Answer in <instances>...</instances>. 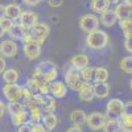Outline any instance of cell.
<instances>
[{
  "label": "cell",
  "instance_id": "obj_44",
  "mask_svg": "<svg viewBox=\"0 0 132 132\" xmlns=\"http://www.w3.org/2000/svg\"><path fill=\"white\" fill-rule=\"evenodd\" d=\"M5 17V5L0 4V20Z\"/></svg>",
  "mask_w": 132,
  "mask_h": 132
},
{
  "label": "cell",
  "instance_id": "obj_39",
  "mask_svg": "<svg viewBox=\"0 0 132 132\" xmlns=\"http://www.w3.org/2000/svg\"><path fill=\"white\" fill-rule=\"evenodd\" d=\"M48 4L52 8H58L63 4V0H48Z\"/></svg>",
  "mask_w": 132,
  "mask_h": 132
},
{
  "label": "cell",
  "instance_id": "obj_43",
  "mask_svg": "<svg viewBox=\"0 0 132 132\" xmlns=\"http://www.w3.org/2000/svg\"><path fill=\"white\" fill-rule=\"evenodd\" d=\"M66 132H83V129H82V127H78V126H73V127H70Z\"/></svg>",
  "mask_w": 132,
  "mask_h": 132
},
{
  "label": "cell",
  "instance_id": "obj_31",
  "mask_svg": "<svg viewBox=\"0 0 132 132\" xmlns=\"http://www.w3.org/2000/svg\"><path fill=\"white\" fill-rule=\"evenodd\" d=\"M120 69L126 74H132V56H126L120 60Z\"/></svg>",
  "mask_w": 132,
  "mask_h": 132
},
{
  "label": "cell",
  "instance_id": "obj_47",
  "mask_svg": "<svg viewBox=\"0 0 132 132\" xmlns=\"http://www.w3.org/2000/svg\"><path fill=\"white\" fill-rule=\"evenodd\" d=\"M129 89H131V91H132V79L129 81Z\"/></svg>",
  "mask_w": 132,
  "mask_h": 132
},
{
  "label": "cell",
  "instance_id": "obj_19",
  "mask_svg": "<svg viewBox=\"0 0 132 132\" xmlns=\"http://www.w3.org/2000/svg\"><path fill=\"white\" fill-rule=\"evenodd\" d=\"M110 91H111V87H110V85L107 82L94 85V94H95V98H98V99L107 98L110 95Z\"/></svg>",
  "mask_w": 132,
  "mask_h": 132
},
{
  "label": "cell",
  "instance_id": "obj_28",
  "mask_svg": "<svg viewBox=\"0 0 132 132\" xmlns=\"http://www.w3.org/2000/svg\"><path fill=\"white\" fill-rule=\"evenodd\" d=\"M103 132H120V123H119V119H111V118H107L106 120V124L102 129Z\"/></svg>",
  "mask_w": 132,
  "mask_h": 132
},
{
  "label": "cell",
  "instance_id": "obj_8",
  "mask_svg": "<svg viewBox=\"0 0 132 132\" xmlns=\"http://www.w3.org/2000/svg\"><path fill=\"white\" fill-rule=\"evenodd\" d=\"M23 94V87L17 83H7L3 87V95L9 102H19Z\"/></svg>",
  "mask_w": 132,
  "mask_h": 132
},
{
  "label": "cell",
  "instance_id": "obj_7",
  "mask_svg": "<svg viewBox=\"0 0 132 132\" xmlns=\"http://www.w3.org/2000/svg\"><path fill=\"white\" fill-rule=\"evenodd\" d=\"M29 32H30L33 40L42 45L45 42V40L48 38V36L50 35V27L45 23H37Z\"/></svg>",
  "mask_w": 132,
  "mask_h": 132
},
{
  "label": "cell",
  "instance_id": "obj_5",
  "mask_svg": "<svg viewBox=\"0 0 132 132\" xmlns=\"http://www.w3.org/2000/svg\"><path fill=\"white\" fill-rule=\"evenodd\" d=\"M106 120H107L106 114H102L99 111H94L90 115H87L86 124L91 131H101V129H103V127L106 124Z\"/></svg>",
  "mask_w": 132,
  "mask_h": 132
},
{
  "label": "cell",
  "instance_id": "obj_33",
  "mask_svg": "<svg viewBox=\"0 0 132 132\" xmlns=\"http://www.w3.org/2000/svg\"><path fill=\"white\" fill-rule=\"evenodd\" d=\"M0 25H2V28H3L4 33L9 35L11 30H12V29H13V27H15V23H13V20H11V19H8V17H4V19L0 20Z\"/></svg>",
  "mask_w": 132,
  "mask_h": 132
},
{
  "label": "cell",
  "instance_id": "obj_3",
  "mask_svg": "<svg viewBox=\"0 0 132 132\" xmlns=\"http://www.w3.org/2000/svg\"><path fill=\"white\" fill-rule=\"evenodd\" d=\"M63 79H65L63 82L66 83V86H68L70 90H73V91H78L79 87L85 82L82 79L81 71L74 69V68H70L69 70H66V73L63 74Z\"/></svg>",
  "mask_w": 132,
  "mask_h": 132
},
{
  "label": "cell",
  "instance_id": "obj_32",
  "mask_svg": "<svg viewBox=\"0 0 132 132\" xmlns=\"http://www.w3.org/2000/svg\"><path fill=\"white\" fill-rule=\"evenodd\" d=\"M94 70L95 68H93V66H86L85 69L81 70V75H82V79L85 82H91L94 81Z\"/></svg>",
  "mask_w": 132,
  "mask_h": 132
},
{
  "label": "cell",
  "instance_id": "obj_42",
  "mask_svg": "<svg viewBox=\"0 0 132 132\" xmlns=\"http://www.w3.org/2000/svg\"><path fill=\"white\" fill-rule=\"evenodd\" d=\"M17 132H30V124H23L20 126Z\"/></svg>",
  "mask_w": 132,
  "mask_h": 132
},
{
  "label": "cell",
  "instance_id": "obj_20",
  "mask_svg": "<svg viewBox=\"0 0 132 132\" xmlns=\"http://www.w3.org/2000/svg\"><path fill=\"white\" fill-rule=\"evenodd\" d=\"M21 13H23V9H21V7L19 4L12 3V4L5 5V17H8L11 20H19Z\"/></svg>",
  "mask_w": 132,
  "mask_h": 132
},
{
  "label": "cell",
  "instance_id": "obj_40",
  "mask_svg": "<svg viewBox=\"0 0 132 132\" xmlns=\"http://www.w3.org/2000/svg\"><path fill=\"white\" fill-rule=\"evenodd\" d=\"M7 69V62H5V58L0 56V74H3Z\"/></svg>",
  "mask_w": 132,
  "mask_h": 132
},
{
  "label": "cell",
  "instance_id": "obj_21",
  "mask_svg": "<svg viewBox=\"0 0 132 132\" xmlns=\"http://www.w3.org/2000/svg\"><path fill=\"white\" fill-rule=\"evenodd\" d=\"M108 78H110V73L104 66H96L94 70V82L95 83L107 82Z\"/></svg>",
  "mask_w": 132,
  "mask_h": 132
},
{
  "label": "cell",
  "instance_id": "obj_45",
  "mask_svg": "<svg viewBox=\"0 0 132 132\" xmlns=\"http://www.w3.org/2000/svg\"><path fill=\"white\" fill-rule=\"evenodd\" d=\"M123 3H126L127 5H129V7L132 8V0H124V2H123Z\"/></svg>",
  "mask_w": 132,
  "mask_h": 132
},
{
  "label": "cell",
  "instance_id": "obj_17",
  "mask_svg": "<svg viewBox=\"0 0 132 132\" xmlns=\"http://www.w3.org/2000/svg\"><path fill=\"white\" fill-rule=\"evenodd\" d=\"M11 122L15 127H20L23 124H30V118H29V112L27 110H23V111H20L15 115L11 116Z\"/></svg>",
  "mask_w": 132,
  "mask_h": 132
},
{
  "label": "cell",
  "instance_id": "obj_41",
  "mask_svg": "<svg viewBox=\"0 0 132 132\" xmlns=\"http://www.w3.org/2000/svg\"><path fill=\"white\" fill-rule=\"evenodd\" d=\"M5 111H7V104L2 101V99H0V119H2V118L4 116Z\"/></svg>",
  "mask_w": 132,
  "mask_h": 132
},
{
  "label": "cell",
  "instance_id": "obj_15",
  "mask_svg": "<svg viewBox=\"0 0 132 132\" xmlns=\"http://www.w3.org/2000/svg\"><path fill=\"white\" fill-rule=\"evenodd\" d=\"M57 108V103H56V98L52 95H44L42 96V102H41V111L42 114H53Z\"/></svg>",
  "mask_w": 132,
  "mask_h": 132
},
{
  "label": "cell",
  "instance_id": "obj_18",
  "mask_svg": "<svg viewBox=\"0 0 132 132\" xmlns=\"http://www.w3.org/2000/svg\"><path fill=\"white\" fill-rule=\"evenodd\" d=\"M87 120V114L83 110H73L70 114V122L73 123V126H78L82 127L83 124H86Z\"/></svg>",
  "mask_w": 132,
  "mask_h": 132
},
{
  "label": "cell",
  "instance_id": "obj_22",
  "mask_svg": "<svg viewBox=\"0 0 132 132\" xmlns=\"http://www.w3.org/2000/svg\"><path fill=\"white\" fill-rule=\"evenodd\" d=\"M111 5V0H91V9L96 13H103Z\"/></svg>",
  "mask_w": 132,
  "mask_h": 132
},
{
  "label": "cell",
  "instance_id": "obj_27",
  "mask_svg": "<svg viewBox=\"0 0 132 132\" xmlns=\"http://www.w3.org/2000/svg\"><path fill=\"white\" fill-rule=\"evenodd\" d=\"M3 81L5 83H17L19 81V71L16 69H5V71L2 74Z\"/></svg>",
  "mask_w": 132,
  "mask_h": 132
},
{
  "label": "cell",
  "instance_id": "obj_2",
  "mask_svg": "<svg viewBox=\"0 0 132 132\" xmlns=\"http://www.w3.org/2000/svg\"><path fill=\"white\" fill-rule=\"evenodd\" d=\"M37 74H40L42 78H45L48 82H53L57 79L58 77V68L56 63H53L52 61H42L37 65V68L35 70Z\"/></svg>",
  "mask_w": 132,
  "mask_h": 132
},
{
  "label": "cell",
  "instance_id": "obj_46",
  "mask_svg": "<svg viewBox=\"0 0 132 132\" xmlns=\"http://www.w3.org/2000/svg\"><path fill=\"white\" fill-rule=\"evenodd\" d=\"M5 35V33H4V30H3V28H2V25H0V38H2L3 36Z\"/></svg>",
  "mask_w": 132,
  "mask_h": 132
},
{
  "label": "cell",
  "instance_id": "obj_25",
  "mask_svg": "<svg viewBox=\"0 0 132 132\" xmlns=\"http://www.w3.org/2000/svg\"><path fill=\"white\" fill-rule=\"evenodd\" d=\"M29 30L28 29H25L23 25H20V24H15V27H13V29L11 30V33H9V36H11V38L12 40H20V41H23V38H24V36L27 35Z\"/></svg>",
  "mask_w": 132,
  "mask_h": 132
},
{
  "label": "cell",
  "instance_id": "obj_36",
  "mask_svg": "<svg viewBox=\"0 0 132 132\" xmlns=\"http://www.w3.org/2000/svg\"><path fill=\"white\" fill-rule=\"evenodd\" d=\"M123 115H132V101H128L124 103Z\"/></svg>",
  "mask_w": 132,
  "mask_h": 132
},
{
  "label": "cell",
  "instance_id": "obj_24",
  "mask_svg": "<svg viewBox=\"0 0 132 132\" xmlns=\"http://www.w3.org/2000/svg\"><path fill=\"white\" fill-rule=\"evenodd\" d=\"M41 122L49 131H53L54 128L57 127V124H58V118L54 114H45V115H42Z\"/></svg>",
  "mask_w": 132,
  "mask_h": 132
},
{
  "label": "cell",
  "instance_id": "obj_16",
  "mask_svg": "<svg viewBox=\"0 0 132 132\" xmlns=\"http://www.w3.org/2000/svg\"><path fill=\"white\" fill-rule=\"evenodd\" d=\"M101 24L106 28H111L116 24V21H118V16H116V12H115V9H107L106 12H103L101 15Z\"/></svg>",
  "mask_w": 132,
  "mask_h": 132
},
{
  "label": "cell",
  "instance_id": "obj_26",
  "mask_svg": "<svg viewBox=\"0 0 132 132\" xmlns=\"http://www.w3.org/2000/svg\"><path fill=\"white\" fill-rule=\"evenodd\" d=\"M118 23H119V27L123 32V35L126 37H131L132 36V16L127 17V19L118 20Z\"/></svg>",
  "mask_w": 132,
  "mask_h": 132
},
{
  "label": "cell",
  "instance_id": "obj_38",
  "mask_svg": "<svg viewBox=\"0 0 132 132\" xmlns=\"http://www.w3.org/2000/svg\"><path fill=\"white\" fill-rule=\"evenodd\" d=\"M27 7H36V5H38L42 0H21Z\"/></svg>",
  "mask_w": 132,
  "mask_h": 132
},
{
  "label": "cell",
  "instance_id": "obj_34",
  "mask_svg": "<svg viewBox=\"0 0 132 132\" xmlns=\"http://www.w3.org/2000/svg\"><path fill=\"white\" fill-rule=\"evenodd\" d=\"M30 132H50L42 123H32L30 124Z\"/></svg>",
  "mask_w": 132,
  "mask_h": 132
},
{
  "label": "cell",
  "instance_id": "obj_6",
  "mask_svg": "<svg viewBox=\"0 0 132 132\" xmlns=\"http://www.w3.org/2000/svg\"><path fill=\"white\" fill-rule=\"evenodd\" d=\"M123 108H124V102L122 99L114 98L111 101H108L106 106V115L107 118H111V119H119L123 114Z\"/></svg>",
  "mask_w": 132,
  "mask_h": 132
},
{
  "label": "cell",
  "instance_id": "obj_29",
  "mask_svg": "<svg viewBox=\"0 0 132 132\" xmlns=\"http://www.w3.org/2000/svg\"><path fill=\"white\" fill-rule=\"evenodd\" d=\"M120 131L122 132H132V115H123L119 118Z\"/></svg>",
  "mask_w": 132,
  "mask_h": 132
},
{
  "label": "cell",
  "instance_id": "obj_37",
  "mask_svg": "<svg viewBox=\"0 0 132 132\" xmlns=\"http://www.w3.org/2000/svg\"><path fill=\"white\" fill-rule=\"evenodd\" d=\"M124 49L128 53H132V36L131 37H126V40H124Z\"/></svg>",
  "mask_w": 132,
  "mask_h": 132
},
{
  "label": "cell",
  "instance_id": "obj_11",
  "mask_svg": "<svg viewBox=\"0 0 132 132\" xmlns=\"http://www.w3.org/2000/svg\"><path fill=\"white\" fill-rule=\"evenodd\" d=\"M37 23H38V15L33 11H23V13L19 17V24L23 25L28 30H30Z\"/></svg>",
  "mask_w": 132,
  "mask_h": 132
},
{
  "label": "cell",
  "instance_id": "obj_30",
  "mask_svg": "<svg viewBox=\"0 0 132 132\" xmlns=\"http://www.w3.org/2000/svg\"><path fill=\"white\" fill-rule=\"evenodd\" d=\"M23 110H25V106H24L23 102H20V101L19 102H9L7 104V111H8V114L11 116L20 112V111H23Z\"/></svg>",
  "mask_w": 132,
  "mask_h": 132
},
{
  "label": "cell",
  "instance_id": "obj_35",
  "mask_svg": "<svg viewBox=\"0 0 132 132\" xmlns=\"http://www.w3.org/2000/svg\"><path fill=\"white\" fill-rule=\"evenodd\" d=\"M33 93L29 87H27V86H24L23 87V94H21V99H23V103H27V101H29V99L33 96Z\"/></svg>",
  "mask_w": 132,
  "mask_h": 132
},
{
  "label": "cell",
  "instance_id": "obj_23",
  "mask_svg": "<svg viewBox=\"0 0 132 132\" xmlns=\"http://www.w3.org/2000/svg\"><path fill=\"white\" fill-rule=\"evenodd\" d=\"M131 11H132V8H131L129 5H127L126 3H119V4H116V7H115V12H116L118 20L131 17Z\"/></svg>",
  "mask_w": 132,
  "mask_h": 132
},
{
  "label": "cell",
  "instance_id": "obj_13",
  "mask_svg": "<svg viewBox=\"0 0 132 132\" xmlns=\"http://www.w3.org/2000/svg\"><path fill=\"white\" fill-rule=\"evenodd\" d=\"M78 96L82 102H93L95 99L94 94V86L90 85V82H83V85L78 90Z\"/></svg>",
  "mask_w": 132,
  "mask_h": 132
},
{
  "label": "cell",
  "instance_id": "obj_48",
  "mask_svg": "<svg viewBox=\"0 0 132 132\" xmlns=\"http://www.w3.org/2000/svg\"><path fill=\"white\" fill-rule=\"evenodd\" d=\"M131 16H132V11H131Z\"/></svg>",
  "mask_w": 132,
  "mask_h": 132
},
{
  "label": "cell",
  "instance_id": "obj_1",
  "mask_svg": "<svg viewBox=\"0 0 132 132\" xmlns=\"http://www.w3.org/2000/svg\"><path fill=\"white\" fill-rule=\"evenodd\" d=\"M110 42V36L108 33L102 30V29H96L94 32L87 33L86 36V45L87 48H90L93 50H102L106 48Z\"/></svg>",
  "mask_w": 132,
  "mask_h": 132
},
{
  "label": "cell",
  "instance_id": "obj_10",
  "mask_svg": "<svg viewBox=\"0 0 132 132\" xmlns=\"http://www.w3.org/2000/svg\"><path fill=\"white\" fill-rule=\"evenodd\" d=\"M41 44H38L37 41L32 40L29 42H24V46H23V52L25 54V57L30 61L33 60H37L41 56Z\"/></svg>",
  "mask_w": 132,
  "mask_h": 132
},
{
  "label": "cell",
  "instance_id": "obj_9",
  "mask_svg": "<svg viewBox=\"0 0 132 132\" xmlns=\"http://www.w3.org/2000/svg\"><path fill=\"white\" fill-rule=\"evenodd\" d=\"M19 46L15 40L9 38V40H4L0 42V54L4 58H13L17 54Z\"/></svg>",
  "mask_w": 132,
  "mask_h": 132
},
{
  "label": "cell",
  "instance_id": "obj_12",
  "mask_svg": "<svg viewBox=\"0 0 132 132\" xmlns=\"http://www.w3.org/2000/svg\"><path fill=\"white\" fill-rule=\"evenodd\" d=\"M49 94H52V96H54L56 99H62L68 94V86L62 81H53L50 82L49 86Z\"/></svg>",
  "mask_w": 132,
  "mask_h": 132
},
{
  "label": "cell",
  "instance_id": "obj_4",
  "mask_svg": "<svg viewBox=\"0 0 132 132\" xmlns=\"http://www.w3.org/2000/svg\"><path fill=\"white\" fill-rule=\"evenodd\" d=\"M99 24H101V20H99V17L95 13H86L78 21L79 29L86 33H90V32L99 29Z\"/></svg>",
  "mask_w": 132,
  "mask_h": 132
},
{
  "label": "cell",
  "instance_id": "obj_14",
  "mask_svg": "<svg viewBox=\"0 0 132 132\" xmlns=\"http://www.w3.org/2000/svg\"><path fill=\"white\" fill-rule=\"evenodd\" d=\"M70 63H71V68L77 69V70H82L85 69L86 66L90 65V58L87 54H83V53H79V54H75V56L71 57L70 60Z\"/></svg>",
  "mask_w": 132,
  "mask_h": 132
}]
</instances>
